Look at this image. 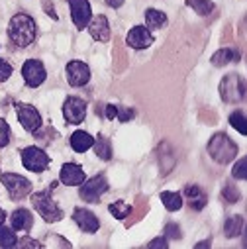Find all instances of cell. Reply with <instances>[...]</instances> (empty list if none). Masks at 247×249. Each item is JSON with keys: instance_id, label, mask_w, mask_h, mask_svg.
I'll list each match as a JSON object with an SVG mask.
<instances>
[{"instance_id": "cell-1", "label": "cell", "mask_w": 247, "mask_h": 249, "mask_svg": "<svg viewBox=\"0 0 247 249\" xmlns=\"http://www.w3.org/2000/svg\"><path fill=\"white\" fill-rule=\"evenodd\" d=\"M35 34H37V28H35V22H34L32 16H28V14H16L10 20L8 36L14 41V45L28 47L30 43H34Z\"/></svg>"}, {"instance_id": "cell-2", "label": "cell", "mask_w": 247, "mask_h": 249, "mask_svg": "<svg viewBox=\"0 0 247 249\" xmlns=\"http://www.w3.org/2000/svg\"><path fill=\"white\" fill-rule=\"evenodd\" d=\"M208 153L212 155V159L216 163L226 165L237 155V145L226 134H216L208 143Z\"/></svg>"}, {"instance_id": "cell-3", "label": "cell", "mask_w": 247, "mask_h": 249, "mask_svg": "<svg viewBox=\"0 0 247 249\" xmlns=\"http://www.w3.org/2000/svg\"><path fill=\"white\" fill-rule=\"evenodd\" d=\"M32 204L45 222H59L61 218H63V210L57 206V202L51 198V195L47 191L35 193L32 196Z\"/></svg>"}, {"instance_id": "cell-4", "label": "cell", "mask_w": 247, "mask_h": 249, "mask_svg": "<svg viewBox=\"0 0 247 249\" xmlns=\"http://www.w3.org/2000/svg\"><path fill=\"white\" fill-rule=\"evenodd\" d=\"M0 178H2V184L6 186V191H8L12 200H20L32 193V182L26 177H20L14 173H4Z\"/></svg>"}, {"instance_id": "cell-5", "label": "cell", "mask_w": 247, "mask_h": 249, "mask_svg": "<svg viewBox=\"0 0 247 249\" xmlns=\"http://www.w3.org/2000/svg\"><path fill=\"white\" fill-rule=\"evenodd\" d=\"M220 94L226 102H239L245 96V83L239 75H228L220 85Z\"/></svg>"}, {"instance_id": "cell-6", "label": "cell", "mask_w": 247, "mask_h": 249, "mask_svg": "<svg viewBox=\"0 0 247 249\" xmlns=\"http://www.w3.org/2000/svg\"><path fill=\"white\" fill-rule=\"evenodd\" d=\"M22 163H24V167H26L28 171H32V173H41V171H45L47 165H49V155H47L43 149L32 145V147L22 149Z\"/></svg>"}, {"instance_id": "cell-7", "label": "cell", "mask_w": 247, "mask_h": 249, "mask_svg": "<svg viewBox=\"0 0 247 249\" xmlns=\"http://www.w3.org/2000/svg\"><path fill=\"white\" fill-rule=\"evenodd\" d=\"M108 191V180L104 175H96L92 178H88L83 186H81V198L87 202H98V198Z\"/></svg>"}, {"instance_id": "cell-8", "label": "cell", "mask_w": 247, "mask_h": 249, "mask_svg": "<svg viewBox=\"0 0 247 249\" xmlns=\"http://www.w3.org/2000/svg\"><path fill=\"white\" fill-rule=\"evenodd\" d=\"M22 77H24V81H26L28 87L35 89V87H39V85L45 81L47 73H45V67H43L41 61H37V59H28L26 63H24V67H22Z\"/></svg>"}, {"instance_id": "cell-9", "label": "cell", "mask_w": 247, "mask_h": 249, "mask_svg": "<svg viewBox=\"0 0 247 249\" xmlns=\"http://www.w3.org/2000/svg\"><path fill=\"white\" fill-rule=\"evenodd\" d=\"M16 114H18V120L24 126V130L37 132L41 128V116H39V112L34 106H30V104H16Z\"/></svg>"}, {"instance_id": "cell-10", "label": "cell", "mask_w": 247, "mask_h": 249, "mask_svg": "<svg viewBox=\"0 0 247 249\" xmlns=\"http://www.w3.org/2000/svg\"><path fill=\"white\" fill-rule=\"evenodd\" d=\"M63 116L69 124H81L87 116V102L79 96H69L63 104Z\"/></svg>"}, {"instance_id": "cell-11", "label": "cell", "mask_w": 247, "mask_h": 249, "mask_svg": "<svg viewBox=\"0 0 247 249\" xmlns=\"http://www.w3.org/2000/svg\"><path fill=\"white\" fill-rule=\"evenodd\" d=\"M69 6H71V18L77 26V30H85L92 18V10L88 0H67Z\"/></svg>"}, {"instance_id": "cell-12", "label": "cell", "mask_w": 247, "mask_h": 249, "mask_svg": "<svg viewBox=\"0 0 247 249\" xmlns=\"http://www.w3.org/2000/svg\"><path fill=\"white\" fill-rule=\"evenodd\" d=\"M67 81L71 87H85L90 81V69L83 61H71L67 65Z\"/></svg>"}, {"instance_id": "cell-13", "label": "cell", "mask_w": 247, "mask_h": 249, "mask_svg": "<svg viewBox=\"0 0 247 249\" xmlns=\"http://www.w3.org/2000/svg\"><path fill=\"white\" fill-rule=\"evenodd\" d=\"M126 41L134 49H145V47H149L153 43V36H151V32L145 26H136V28L130 30Z\"/></svg>"}, {"instance_id": "cell-14", "label": "cell", "mask_w": 247, "mask_h": 249, "mask_svg": "<svg viewBox=\"0 0 247 249\" xmlns=\"http://www.w3.org/2000/svg\"><path fill=\"white\" fill-rule=\"evenodd\" d=\"M61 182L67 184V186H77V184H83L87 175L83 171V167L75 165V163H65L63 167H61Z\"/></svg>"}, {"instance_id": "cell-15", "label": "cell", "mask_w": 247, "mask_h": 249, "mask_svg": "<svg viewBox=\"0 0 247 249\" xmlns=\"http://www.w3.org/2000/svg\"><path fill=\"white\" fill-rule=\"evenodd\" d=\"M73 220H75L77 226H79L83 231H87V233H94V231L100 228L98 218H96L90 210H87V208H77L75 214H73Z\"/></svg>"}, {"instance_id": "cell-16", "label": "cell", "mask_w": 247, "mask_h": 249, "mask_svg": "<svg viewBox=\"0 0 247 249\" xmlns=\"http://www.w3.org/2000/svg\"><path fill=\"white\" fill-rule=\"evenodd\" d=\"M184 196L189 198V204H191V208H194V210H202V208L206 206V202H208L206 193L200 189V186H196V184L184 186Z\"/></svg>"}, {"instance_id": "cell-17", "label": "cell", "mask_w": 247, "mask_h": 249, "mask_svg": "<svg viewBox=\"0 0 247 249\" xmlns=\"http://www.w3.org/2000/svg\"><path fill=\"white\" fill-rule=\"evenodd\" d=\"M10 222H12V230H16V231H30L32 230V224H34V216H32L30 210L20 208V210H14L12 212Z\"/></svg>"}, {"instance_id": "cell-18", "label": "cell", "mask_w": 247, "mask_h": 249, "mask_svg": "<svg viewBox=\"0 0 247 249\" xmlns=\"http://www.w3.org/2000/svg\"><path fill=\"white\" fill-rule=\"evenodd\" d=\"M90 34H92V37L96 41H108L110 39V24H108L106 16L100 14L96 18H92V22H90Z\"/></svg>"}, {"instance_id": "cell-19", "label": "cell", "mask_w": 247, "mask_h": 249, "mask_svg": "<svg viewBox=\"0 0 247 249\" xmlns=\"http://www.w3.org/2000/svg\"><path fill=\"white\" fill-rule=\"evenodd\" d=\"M92 143H94V140H92V136L87 134V132H75V134L71 136V147H73L77 153L88 151V149L92 147Z\"/></svg>"}, {"instance_id": "cell-20", "label": "cell", "mask_w": 247, "mask_h": 249, "mask_svg": "<svg viewBox=\"0 0 247 249\" xmlns=\"http://www.w3.org/2000/svg\"><path fill=\"white\" fill-rule=\"evenodd\" d=\"M145 24H147V30H159L167 24V16L159 10L149 8V10H145Z\"/></svg>"}, {"instance_id": "cell-21", "label": "cell", "mask_w": 247, "mask_h": 249, "mask_svg": "<svg viewBox=\"0 0 247 249\" xmlns=\"http://www.w3.org/2000/svg\"><path fill=\"white\" fill-rule=\"evenodd\" d=\"M231 61H239V53L233 51V49H220L218 53L212 55V63L216 67H222V65H228Z\"/></svg>"}, {"instance_id": "cell-22", "label": "cell", "mask_w": 247, "mask_h": 249, "mask_svg": "<svg viewBox=\"0 0 247 249\" xmlns=\"http://www.w3.org/2000/svg\"><path fill=\"white\" fill-rule=\"evenodd\" d=\"M161 202L165 204V208H167L169 212H176V210H180V206H182V196H180L178 193H169V191H165V193H161Z\"/></svg>"}, {"instance_id": "cell-23", "label": "cell", "mask_w": 247, "mask_h": 249, "mask_svg": "<svg viewBox=\"0 0 247 249\" xmlns=\"http://www.w3.org/2000/svg\"><path fill=\"white\" fill-rule=\"evenodd\" d=\"M94 151H96V155L102 159V161H108L110 157H112V145H110V142L104 138V136H98L96 140H94Z\"/></svg>"}, {"instance_id": "cell-24", "label": "cell", "mask_w": 247, "mask_h": 249, "mask_svg": "<svg viewBox=\"0 0 247 249\" xmlns=\"http://www.w3.org/2000/svg\"><path fill=\"white\" fill-rule=\"evenodd\" d=\"M241 230H243V218H241V216H231V218H228V222L224 224V231H226L228 237L239 235Z\"/></svg>"}, {"instance_id": "cell-25", "label": "cell", "mask_w": 247, "mask_h": 249, "mask_svg": "<svg viewBox=\"0 0 247 249\" xmlns=\"http://www.w3.org/2000/svg\"><path fill=\"white\" fill-rule=\"evenodd\" d=\"M110 214L114 216V218H118V220H124V218H128L130 214H132V206L130 204H126L124 200H118V202H114V204H110Z\"/></svg>"}, {"instance_id": "cell-26", "label": "cell", "mask_w": 247, "mask_h": 249, "mask_svg": "<svg viewBox=\"0 0 247 249\" xmlns=\"http://www.w3.org/2000/svg\"><path fill=\"white\" fill-rule=\"evenodd\" d=\"M14 245H18L16 233H14L10 228H6V226L2 224V226H0V247L8 249V247H14Z\"/></svg>"}, {"instance_id": "cell-27", "label": "cell", "mask_w": 247, "mask_h": 249, "mask_svg": "<svg viewBox=\"0 0 247 249\" xmlns=\"http://www.w3.org/2000/svg\"><path fill=\"white\" fill-rule=\"evenodd\" d=\"M187 4L193 10H196V14H200V16H208L214 10V4L210 0H187Z\"/></svg>"}, {"instance_id": "cell-28", "label": "cell", "mask_w": 247, "mask_h": 249, "mask_svg": "<svg viewBox=\"0 0 247 249\" xmlns=\"http://www.w3.org/2000/svg\"><path fill=\"white\" fill-rule=\"evenodd\" d=\"M229 124H231V126H233L241 136H245V114H243L241 110H237V112H233V114L229 116Z\"/></svg>"}, {"instance_id": "cell-29", "label": "cell", "mask_w": 247, "mask_h": 249, "mask_svg": "<svg viewBox=\"0 0 247 249\" xmlns=\"http://www.w3.org/2000/svg\"><path fill=\"white\" fill-rule=\"evenodd\" d=\"M10 143V126L6 120L0 118V147H6Z\"/></svg>"}, {"instance_id": "cell-30", "label": "cell", "mask_w": 247, "mask_h": 249, "mask_svg": "<svg viewBox=\"0 0 247 249\" xmlns=\"http://www.w3.org/2000/svg\"><path fill=\"white\" fill-rule=\"evenodd\" d=\"M222 196H224V198H226V202H229V204H233V202H237V200H239V193H237L235 186H231V184H226V186H224Z\"/></svg>"}, {"instance_id": "cell-31", "label": "cell", "mask_w": 247, "mask_h": 249, "mask_svg": "<svg viewBox=\"0 0 247 249\" xmlns=\"http://www.w3.org/2000/svg\"><path fill=\"white\" fill-rule=\"evenodd\" d=\"M10 75H12V65L8 63V61L0 59V83H2V81H8Z\"/></svg>"}, {"instance_id": "cell-32", "label": "cell", "mask_w": 247, "mask_h": 249, "mask_svg": "<svg viewBox=\"0 0 247 249\" xmlns=\"http://www.w3.org/2000/svg\"><path fill=\"white\" fill-rule=\"evenodd\" d=\"M245 165H247V161H245V157H241L239 159V163H235V167H233V177L235 178H245Z\"/></svg>"}, {"instance_id": "cell-33", "label": "cell", "mask_w": 247, "mask_h": 249, "mask_svg": "<svg viewBox=\"0 0 247 249\" xmlns=\"http://www.w3.org/2000/svg\"><path fill=\"white\" fill-rule=\"evenodd\" d=\"M116 118H118L120 122H128V120L134 118V110H130V108H118Z\"/></svg>"}, {"instance_id": "cell-34", "label": "cell", "mask_w": 247, "mask_h": 249, "mask_svg": "<svg viewBox=\"0 0 247 249\" xmlns=\"http://www.w3.org/2000/svg\"><path fill=\"white\" fill-rule=\"evenodd\" d=\"M165 235H167V237H173V239H178V237H180V228L175 226V224H169V226L165 228Z\"/></svg>"}, {"instance_id": "cell-35", "label": "cell", "mask_w": 247, "mask_h": 249, "mask_svg": "<svg viewBox=\"0 0 247 249\" xmlns=\"http://www.w3.org/2000/svg\"><path fill=\"white\" fill-rule=\"evenodd\" d=\"M149 247H161V249H167V239H165V237H157V239L149 241Z\"/></svg>"}, {"instance_id": "cell-36", "label": "cell", "mask_w": 247, "mask_h": 249, "mask_svg": "<svg viewBox=\"0 0 247 249\" xmlns=\"http://www.w3.org/2000/svg\"><path fill=\"white\" fill-rule=\"evenodd\" d=\"M116 112H118V106H114V104L106 106V118H108V120H114V118H116Z\"/></svg>"}, {"instance_id": "cell-37", "label": "cell", "mask_w": 247, "mask_h": 249, "mask_svg": "<svg viewBox=\"0 0 247 249\" xmlns=\"http://www.w3.org/2000/svg\"><path fill=\"white\" fill-rule=\"evenodd\" d=\"M18 243H20V247H24V245H30V247H39V243H37L35 239H30V237H24V239H20Z\"/></svg>"}, {"instance_id": "cell-38", "label": "cell", "mask_w": 247, "mask_h": 249, "mask_svg": "<svg viewBox=\"0 0 247 249\" xmlns=\"http://www.w3.org/2000/svg\"><path fill=\"white\" fill-rule=\"evenodd\" d=\"M106 4L112 6V8H120L124 4V0H106Z\"/></svg>"}, {"instance_id": "cell-39", "label": "cell", "mask_w": 247, "mask_h": 249, "mask_svg": "<svg viewBox=\"0 0 247 249\" xmlns=\"http://www.w3.org/2000/svg\"><path fill=\"white\" fill-rule=\"evenodd\" d=\"M4 220H6V212H4L2 208H0V226L4 224Z\"/></svg>"}, {"instance_id": "cell-40", "label": "cell", "mask_w": 247, "mask_h": 249, "mask_svg": "<svg viewBox=\"0 0 247 249\" xmlns=\"http://www.w3.org/2000/svg\"><path fill=\"white\" fill-rule=\"evenodd\" d=\"M206 245H210V239H208V241H202V243H198V245H196V247H198V249H200V247H206Z\"/></svg>"}]
</instances>
